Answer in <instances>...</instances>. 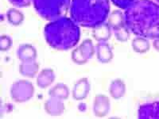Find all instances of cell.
<instances>
[{
	"label": "cell",
	"instance_id": "d4e9b609",
	"mask_svg": "<svg viewBox=\"0 0 159 119\" xmlns=\"http://www.w3.org/2000/svg\"><path fill=\"white\" fill-rule=\"evenodd\" d=\"M153 46H154V48L156 50L159 51V38L154 40V42H153Z\"/></svg>",
	"mask_w": 159,
	"mask_h": 119
},
{
	"label": "cell",
	"instance_id": "8992f818",
	"mask_svg": "<svg viewBox=\"0 0 159 119\" xmlns=\"http://www.w3.org/2000/svg\"><path fill=\"white\" fill-rule=\"evenodd\" d=\"M108 24L114 31L116 38L121 42H127L130 37V32L125 22V17L119 11H114L108 18Z\"/></svg>",
	"mask_w": 159,
	"mask_h": 119
},
{
	"label": "cell",
	"instance_id": "8fae6325",
	"mask_svg": "<svg viewBox=\"0 0 159 119\" xmlns=\"http://www.w3.org/2000/svg\"><path fill=\"white\" fill-rule=\"evenodd\" d=\"M45 110L51 116H60L65 111V104L61 99L50 97L45 101Z\"/></svg>",
	"mask_w": 159,
	"mask_h": 119
},
{
	"label": "cell",
	"instance_id": "7a4b0ae2",
	"mask_svg": "<svg viewBox=\"0 0 159 119\" xmlns=\"http://www.w3.org/2000/svg\"><path fill=\"white\" fill-rule=\"evenodd\" d=\"M110 12L109 0H72L70 16L77 25L95 28L104 23Z\"/></svg>",
	"mask_w": 159,
	"mask_h": 119
},
{
	"label": "cell",
	"instance_id": "7c38bea8",
	"mask_svg": "<svg viewBox=\"0 0 159 119\" xmlns=\"http://www.w3.org/2000/svg\"><path fill=\"white\" fill-rule=\"evenodd\" d=\"M96 52L97 59L99 62L107 64L113 58L112 49L107 42H100L96 45Z\"/></svg>",
	"mask_w": 159,
	"mask_h": 119
},
{
	"label": "cell",
	"instance_id": "277c9868",
	"mask_svg": "<svg viewBox=\"0 0 159 119\" xmlns=\"http://www.w3.org/2000/svg\"><path fill=\"white\" fill-rule=\"evenodd\" d=\"M33 2L40 17L47 21H54L65 17L71 0H33Z\"/></svg>",
	"mask_w": 159,
	"mask_h": 119
},
{
	"label": "cell",
	"instance_id": "5b68a950",
	"mask_svg": "<svg viewBox=\"0 0 159 119\" xmlns=\"http://www.w3.org/2000/svg\"><path fill=\"white\" fill-rule=\"evenodd\" d=\"M34 87L32 83L25 79H20L13 83L11 87V96L13 101L18 103H25L32 99Z\"/></svg>",
	"mask_w": 159,
	"mask_h": 119
},
{
	"label": "cell",
	"instance_id": "ba28073f",
	"mask_svg": "<svg viewBox=\"0 0 159 119\" xmlns=\"http://www.w3.org/2000/svg\"><path fill=\"white\" fill-rule=\"evenodd\" d=\"M111 108L110 99L104 95L96 96L93 103V112L98 117H103L108 114Z\"/></svg>",
	"mask_w": 159,
	"mask_h": 119
},
{
	"label": "cell",
	"instance_id": "603a6c76",
	"mask_svg": "<svg viewBox=\"0 0 159 119\" xmlns=\"http://www.w3.org/2000/svg\"><path fill=\"white\" fill-rule=\"evenodd\" d=\"M33 0H9L12 5L18 7H26L31 4Z\"/></svg>",
	"mask_w": 159,
	"mask_h": 119
},
{
	"label": "cell",
	"instance_id": "9c48e42d",
	"mask_svg": "<svg viewBox=\"0 0 159 119\" xmlns=\"http://www.w3.org/2000/svg\"><path fill=\"white\" fill-rule=\"evenodd\" d=\"M138 117L141 119L159 118V101L142 104L138 110Z\"/></svg>",
	"mask_w": 159,
	"mask_h": 119
},
{
	"label": "cell",
	"instance_id": "e0dca14e",
	"mask_svg": "<svg viewBox=\"0 0 159 119\" xmlns=\"http://www.w3.org/2000/svg\"><path fill=\"white\" fill-rule=\"evenodd\" d=\"M109 93L113 99H121L126 93V84L121 79H115L111 83Z\"/></svg>",
	"mask_w": 159,
	"mask_h": 119
},
{
	"label": "cell",
	"instance_id": "3957f363",
	"mask_svg": "<svg viewBox=\"0 0 159 119\" xmlns=\"http://www.w3.org/2000/svg\"><path fill=\"white\" fill-rule=\"evenodd\" d=\"M44 36L50 47L65 51L72 49L78 43L80 29L72 18L63 17L45 25Z\"/></svg>",
	"mask_w": 159,
	"mask_h": 119
},
{
	"label": "cell",
	"instance_id": "52a82bcc",
	"mask_svg": "<svg viewBox=\"0 0 159 119\" xmlns=\"http://www.w3.org/2000/svg\"><path fill=\"white\" fill-rule=\"evenodd\" d=\"M96 49L92 40H84L77 48L72 52V60L76 64H84L93 56Z\"/></svg>",
	"mask_w": 159,
	"mask_h": 119
},
{
	"label": "cell",
	"instance_id": "d6986e66",
	"mask_svg": "<svg viewBox=\"0 0 159 119\" xmlns=\"http://www.w3.org/2000/svg\"><path fill=\"white\" fill-rule=\"evenodd\" d=\"M132 48L134 52H139V53H145L148 52L150 49V42L147 38L138 37L134 38L132 41Z\"/></svg>",
	"mask_w": 159,
	"mask_h": 119
},
{
	"label": "cell",
	"instance_id": "484cf974",
	"mask_svg": "<svg viewBox=\"0 0 159 119\" xmlns=\"http://www.w3.org/2000/svg\"><path fill=\"white\" fill-rule=\"evenodd\" d=\"M156 1H157V2H158V3H159V0H156Z\"/></svg>",
	"mask_w": 159,
	"mask_h": 119
},
{
	"label": "cell",
	"instance_id": "7402d4cb",
	"mask_svg": "<svg viewBox=\"0 0 159 119\" xmlns=\"http://www.w3.org/2000/svg\"><path fill=\"white\" fill-rule=\"evenodd\" d=\"M138 0H111V2L120 9L126 10Z\"/></svg>",
	"mask_w": 159,
	"mask_h": 119
},
{
	"label": "cell",
	"instance_id": "4fadbf2b",
	"mask_svg": "<svg viewBox=\"0 0 159 119\" xmlns=\"http://www.w3.org/2000/svg\"><path fill=\"white\" fill-rule=\"evenodd\" d=\"M18 59L22 62L34 61L36 60L37 50L33 45L29 44H23L19 45L17 51Z\"/></svg>",
	"mask_w": 159,
	"mask_h": 119
},
{
	"label": "cell",
	"instance_id": "ac0fdd59",
	"mask_svg": "<svg viewBox=\"0 0 159 119\" xmlns=\"http://www.w3.org/2000/svg\"><path fill=\"white\" fill-rule=\"evenodd\" d=\"M49 97H55L61 100H65L69 98V89L65 83H59L49 90Z\"/></svg>",
	"mask_w": 159,
	"mask_h": 119
},
{
	"label": "cell",
	"instance_id": "44dd1931",
	"mask_svg": "<svg viewBox=\"0 0 159 119\" xmlns=\"http://www.w3.org/2000/svg\"><path fill=\"white\" fill-rule=\"evenodd\" d=\"M12 39L8 35H2L0 37V49L2 52H7L12 46Z\"/></svg>",
	"mask_w": 159,
	"mask_h": 119
},
{
	"label": "cell",
	"instance_id": "cb8c5ba5",
	"mask_svg": "<svg viewBox=\"0 0 159 119\" xmlns=\"http://www.w3.org/2000/svg\"><path fill=\"white\" fill-rule=\"evenodd\" d=\"M2 114H5V113H9L11 110H13L14 107H13L12 104H9V103H7V104H4L3 107H2Z\"/></svg>",
	"mask_w": 159,
	"mask_h": 119
},
{
	"label": "cell",
	"instance_id": "5bb4252c",
	"mask_svg": "<svg viewBox=\"0 0 159 119\" xmlns=\"http://www.w3.org/2000/svg\"><path fill=\"white\" fill-rule=\"evenodd\" d=\"M55 80V73L50 68H44L38 74L37 85L40 88L45 89L49 87Z\"/></svg>",
	"mask_w": 159,
	"mask_h": 119
},
{
	"label": "cell",
	"instance_id": "9a60e30c",
	"mask_svg": "<svg viewBox=\"0 0 159 119\" xmlns=\"http://www.w3.org/2000/svg\"><path fill=\"white\" fill-rule=\"evenodd\" d=\"M92 36L99 42H107L111 36V28L108 23L104 22L93 28Z\"/></svg>",
	"mask_w": 159,
	"mask_h": 119
},
{
	"label": "cell",
	"instance_id": "ffe728a7",
	"mask_svg": "<svg viewBox=\"0 0 159 119\" xmlns=\"http://www.w3.org/2000/svg\"><path fill=\"white\" fill-rule=\"evenodd\" d=\"M7 18L9 23L15 26L21 25L24 21L23 14L15 8H10L7 11Z\"/></svg>",
	"mask_w": 159,
	"mask_h": 119
},
{
	"label": "cell",
	"instance_id": "30bf717a",
	"mask_svg": "<svg viewBox=\"0 0 159 119\" xmlns=\"http://www.w3.org/2000/svg\"><path fill=\"white\" fill-rule=\"evenodd\" d=\"M91 85L87 78H82L79 79L73 86L72 89V97L73 99L80 101L88 97L90 92Z\"/></svg>",
	"mask_w": 159,
	"mask_h": 119
},
{
	"label": "cell",
	"instance_id": "2e32d148",
	"mask_svg": "<svg viewBox=\"0 0 159 119\" xmlns=\"http://www.w3.org/2000/svg\"><path fill=\"white\" fill-rule=\"evenodd\" d=\"M39 70V65L36 60L34 61L22 62L19 65V72L25 77L34 78Z\"/></svg>",
	"mask_w": 159,
	"mask_h": 119
},
{
	"label": "cell",
	"instance_id": "6da1fadb",
	"mask_svg": "<svg viewBox=\"0 0 159 119\" xmlns=\"http://www.w3.org/2000/svg\"><path fill=\"white\" fill-rule=\"evenodd\" d=\"M125 22L129 30L139 37L159 38V5L151 0H138L126 9Z\"/></svg>",
	"mask_w": 159,
	"mask_h": 119
}]
</instances>
